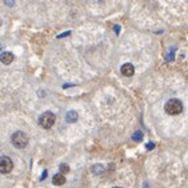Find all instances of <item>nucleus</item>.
Instances as JSON below:
<instances>
[{
  "label": "nucleus",
  "mask_w": 188,
  "mask_h": 188,
  "mask_svg": "<svg viewBox=\"0 0 188 188\" xmlns=\"http://www.w3.org/2000/svg\"><path fill=\"white\" fill-rule=\"evenodd\" d=\"M164 108L168 115H179L183 112V103L179 99H171L166 103Z\"/></svg>",
  "instance_id": "obj_1"
},
{
  "label": "nucleus",
  "mask_w": 188,
  "mask_h": 188,
  "mask_svg": "<svg viewBox=\"0 0 188 188\" xmlns=\"http://www.w3.org/2000/svg\"><path fill=\"white\" fill-rule=\"evenodd\" d=\"M56 122V116L53 115L52 112L47 111V112H43L39 116V125L43 127L44 129H50Z\"/></svg>",
  "instance_id": "obj_2"
},
{
  "label": "nucleus",
  "mask_w": 188,
  "mask_h": 188,
  "mask_svg": "<svg viewBox=\"0 0 188 188\" xmlns=\"http://www.w3.org/2000/svg\"><path fill=\"white\" fill-rule=\"evenodd\" d=\"M11 141L16 148H24L28 144V136L25 135L23 131H16L12 136H11Z\"/></svg>",
  "instance_id": "obj_3"
},
{
  "label": "nucleus",
  "mask_w": 188,
  "mask_h": 188,
  "mask_svg": "<svg viewBox=\"0 0 188 188\" xmlns=\"http://www.w3.org/2000/svg\"><path fill=\"white\" fill-rule=\"evenodd\" d=\"M12 168H13V163L11 160V157L8 156L0 157V172L6 175V173H10L12 171Z\"/></svg>",
  "instance_id": "obj_4"
},
{
  "label": "nucleus",
  "mask_w": 188,
  "mask_h": 188,
  "mask_svg": "<svg viewBox=\"0 0 188 188\" xmlns=\"http://www.w3.org/2000/svg\"><path fill=\"white\" fill-rule=\"evenodd\" d=\"M120 71H122V75H124V76H132L135 73V67L131 63H125V64L122 66Z\"/></svg>",
  "instance_id": "obj_5"
},
{
  "label": "nucleus",
  "mask_w": 188,
  "mask_h": 188,
  "mask_svg": "<svg viewBox=\"0 0 188 188\" xmlns=\"http://www.w3.org/2000/svg\"><path fill=\"white\" fill-rule=\"evenodd\" d=\"M13 59H15L13 53L12 52H8V51H4V52L0 55V62L3 63V64H6V66L11 64V63L13 62Z\"/></svg>",
  "instance_id": "obj_6"
},
{
  "label": "nucleus",
  "mask_w": 188,
  "mask_h": 188,
  "mask_svg": "<svg viewBox=\"0 0 188 188\" xmlns=\"http://www.w3.org/2000/svg\"><path fill=\"white\" fill-rule=\"evenodd\" d=\"M52 183L55 185H63L66 183V178H64L63 173H56V175H53V178H52Z\"/></svg>",
  "instance_id": "obj_7"
},
{
  "label": "nucleus",
  "mask_w": 188,
  "mask_h": 188,
  "mask_svg": "<svg viewBox=\"0 0 188 188\" xmlns=\"http://www.w3.org/2000/svg\"><path fill=\"white\" fill-rule=\"evenodd\" d=\"M66 120L68 123H75L78 120V112L76 111H68L66 115Z\"/></svg>",
  "instance_id": "obj_8"
},
{
  "label": "nucleus",
  "mask_w": 188,
  "mask_h": 188,
  "mask_svg": "<svg viewBox=\"0 0 188 188\" xmlns=\"http://www.w3.org/2000/svg\"><path fill=\"white\" fill-rule=\"evenodd\" d=\"M92 171H94V173H96V175H103L106 168H104L103 166H100V164H96V166L92 167Z\"/></svg>",
  "instance_id": "obj_9"
},
{
  "label": "nucleus",
  "mask_w": 188,
  "mask_h": 188,
  "mask_svg": "<svg viewBox=\"0 0 188 188\" xmlns=\"http://www.w3.org/2000/svg\"><path fill=\"white\" fill-rule=\"evenodd\" d=\"M69 172V167L68 164H60V173H68Z\"/></svg>",
  "instance_id": "obj_10"
},
{
  "label": "nucleus",
  "mask_w": 188,
  "mask_h": 188,
  "mask_svg": "<svg viewBox=\"0 0 188 188\" xmlns=\"http://www.w3.org/2000/svg\"><path fill=\"white\" fill-rule=\"evenodd\" d=\"M132 139H133L135 141H140L141 139H143V132H141V131H136L135 135H133V138H132Z\"/></svg>",
  "instance_id": "obj_11"
},
{
  "label": "nucleus",
  "mask_w": 188,
  "mask_h": 188,
  "mask_svg": "<svg viewBox=\"0 0 188 188\" xmlns=\"http://www.w3.org/2000/svg\"><path fill=\"white\" fill-rule=\"evenodd\" d=\"M154 147H155L154 143H150V144H147V148H148V150H151V148H154Z\"/></svg>",
  "instance_id": "obj_12"
},
{
  "label": "nucleus",
  "mask_w": 188,
  "mask_h": 188,
  "mask_svg": "<svg viewBox=\"0 0 188 188\" xmlns=\"http://www.w3.org/2000/svg\"><path fill=\"white\" fill-rule=\"evenodd\" d=\"M115 31H116V34H119V31H120V27H119V25H115Z\"/></svg>",
  "instance_id": "obj_13"
},
{
  "label": "nucleus",
  "mask_w": 188,
  "mask_h": 188,
  "mask_svg": "<svg viewBox=\"0 0 188 188\" xmlns=\"http://www.w3.org/2000/svg\"><path fill=\"white\" fill-rule=\"evenodd\" d=\"M115 188H120V187H115Z\"/></svg>",
  "instance_id": "obj_14"
}]
</instances>
